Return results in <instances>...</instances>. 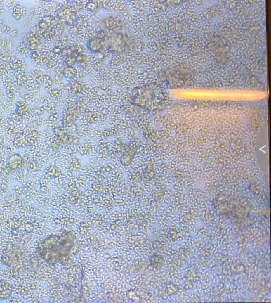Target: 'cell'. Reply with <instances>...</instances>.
Instances as JSON below:
<instances>
[{
  "label": "cell",
  "mask_w": 271,
  "mask_h": 303,
  "mask_svg": "<svg viewBox=\"0 0 271 303\" xmlns=\"http://www.w3.org/2000/svg\"><path fill=\"white\" fill-rule=\"evenodd\" d=\"M75 240L74 233L70 231L51 235L38 244V253L50 266H55L58 262L66 265Z\"/></svg>",
  "instance_id": "cell-1"
},
{
  "label": "cell",
  "mask_w": 271,
  "mask_h": 303,
  "mask_svg": "<svg viewBox=\"0 0 271 303\" xmlns=\"http://www.w3.org/2000/svg\"><path fill=\"white\" fill-rule=\"evenodd\" d=\"M102 40L109 51L111 52L122 53L126 49L127 42H129L130 40L127 33L125 34V31L117 30L105 36Z\"/></svg>",
  "instance_id": "cell-2"
},
{
  "label": "cell",
  "mask_w": 271,
  "mask_h": 303,
  "mask_svg": "<svg viewBox=\"0 0 271 303\" xmlns=\"http://www.w3.org/2000/svg\"><path fill=\"white\" fill-rule=\"evenodd\" d=\"M13 286L6 280H0V300L8 299L11 297Z\"/></svg>",
  "instance_id": "cell-3"
},
{
  "label": "cell",
  "mask_w": 271,
  "mask_h": 303,
  "mask_svg": "<svg viewBox=\"0 0 271 303\" xmlns=\"http://www.w3.org/2000/svg\"><path fill=\"white\" fill-rule=\"evenodd\" d=\"M103 46V40L98 37H92L88 41V49L93 53H98L101 50Z\"/></svg>",
  "instance_id": "cell-4"
},
{
  "label": "cell",
  "mask_w": 271,
  "mask_h": 303,
  "mask_svg": "<svg viewBox=\"0 0 271 303\" xmlns=\"http://www.w3.org/2000/svg\"><path fill=\"white\" fill-rule=\"evenodd\" d=\"M23 159L19 154H13L9 157L8 163L10 167L12 169H18L22 167L23 165Z\"/></svg>",
  "instance_id": "cell-5"
},
{
  "label": "cell",
  "mask_w": 271,
  "mask_h": 303,
  "mask_svg": "<svg viewBox=\"0 0 271 303\" xmlns=\"http://www.w3.org/2000/svg\"><path fill=\"white\" fill-rule=\"evenodd\" d=\"M47 27V23L45 21H41L39 23V27L41 29L46 28Z\"/></svg>",
  "instance_id": "cell-6"
},
{
  "label": "cell",
  "mask_w": 271,
  "mask_h": 303,
  "mask_svg": "<svg viewBox=\"0 0 271 303\" xmlns=\"http://www.w3.org/2000/svg\"><path fill=\"white\" fill-rule=\"evenodd\" d=\"M38 56V54L36 51H33L31 52L30 57L32 59H36Z\"/></svg>",
  "instance_id": "cell-7"
},
{
  "label": "cell",
  "mask_w": 271,
  "mask_h": 303,
  "mask_svg": "<svg viewBox=\"0 0 271 303\" xmlns=\"http://www.w3.org/2000/svg\"><path fill=\"white\" fill-rule=\"evenodd\" d=\"M29 48H30V49H31V51H34L36 49V48H37V45H36V44H34V43L31 44V45L29 46Z\"/></svg>",
  "instance_id": "cell-8"
},
{
  "label": "cell",
  "mask_w": 271,
  "mask_h": 303,
  "mask_svg": "<svg viewBox=\"0 0 271 303\" xmlns=\"http://www.w3.org/2000/svg\"><path fill=\"white\" fill-rule=\"evenodd\" d=\"M53 51H54V53H56V54H58V53H60V52L62 51L60 50V48H54V50H53Z\"/></svg>",
  "instance_id": "cell-9"
}]
</instances>
